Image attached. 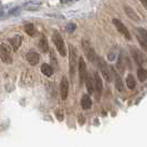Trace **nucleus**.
<instances>
[{
    "instance_id": "f257e3e1",
    "label": "nucleus",
    "mask_w": 147,
    "mask_h": 147,
    "mask_svg": "<svg viewBox=\"0 0 147 147\" xmlns=\"http://www.w3.org/2000/svg\"><path fill=\"white\" fill-rule=\"evenodd\" d=\"M52 40H53V43H54V45H55V48H57L58 52L60 53V55H61V57H66V52L67 51H66L65 43H64L63 39H62V37H61V34H60L57 30L53 31Z\"/></svg>"
},
{
    "instance_id": "f03ea898",
    "label": "nucleus",
    "mask_w": 147,
    "mask_h": 147,
    "mask_svg": "<svg viewBox=\"0 0 147 147\" xmlns=\"http://www.w3.org/2000/svg\"><path fill=\"white\" fill-rule=\"evenodd\" d=\"M82 49L84 54L86 55V58L90 62H95L97 57H96V52L93 48V45L91 44V42L86 40V39H82Z\"/></svg>"
},
{
    "instance_id": "7ed1b4c3",
    "label": "nucleus",
    "mask_w": 147,
    "mask_h": 147,
    "mask_svg": "<svg viewBox=\"0 0 147 147\" xmlns=\"http://www.w3.org/2000/svg\"><path fill=\"white\" fill-rule=\"evenodd\" d=\"M69 60H70V74L73 78L78 65V51L72 44H69Z\"/></svg>"
},
{
    "instance_id": "20e7f679",
    "label": "nucleus",
    "mask_w": 147,
    "mask_h": 147,
    "mask_svg": "<svg viewBox=\"0 0 147 147\" xmlns=\"http://www.w3.org/2000/svg\"><path fill=\"white\" fill-rule=\"evenodd\" d=\"M96 61H97L100 71H101V73L103 75L104 80L107 82H111L112 81V75H111V70L110 67H109V65H107V63L104 61L103 58H97Z\"/></svg>"
},
{
    "instance_id": "39448f33",
    "label": "nucleus",
    "mask_w": 147,
    "mask_h": 147,
    "mask_svg": "<svg viewBox=\"0 0 147 147\" xmlns=\"http://www.w3.org/2000/svg\"><path fill=\"white\" fill-rule=\"evenodd\" d=\"M0 59L2 60V62L7 63V64L12 63L11 51H10V48L6 43L0 44Z\"/></svg>"
},
{
    "instance_id": "423d86ee",
    "label": "nucleus",
    "mask_w": 147,
    "mask_h": 147,
    "mask_svg": "<svg viewBox=\"0 0 147 147\" xmlns=\"http://www.w3.org/2000/svg\"><path fill=\"white\" fill-rule=\"evenodd\" d=\"M113 24L115 26V28L117 29L118 32L122 33V36L125 37V39H127V40H131V39H132V38H131L129 31H128V29L126 28V26L123 23V22L119 21L118 19H113Z\"/></svg>"
},
{
    "instance_id": "0eeeda50",
    "label": "nucleus",
    "mask_w": 147,
    "mask_h": 147,
    "mask_svg": "<svg viewBox=\"0 0 147 147\" xmlns=\"http://www.w3.org/2000/svg\"><path fill=\"white\" fill-rule=\"evenodd\" d=\"M78 69H79V75H80V83L83 84L84 81H85L86 74H88V70H86L85 61H84V59H83L82 57L79 58V65H78Z\"/></svg>"
},
{
    "instance_id": "6e6552de",
    "label": "nucleus",
    "mask_w": 147,
    "mask_h": 147,
    "mask_svg": "<svg viewBox=\"0 0 147 147\" xmlns=\"http://www.w3.org/2000/svg\"><path fill=\"white\" fill-rule=\"evenodd\" d=\"M94 88H95L96 92V97L97 100L101 97V94H102V91H103V82H102V79L101 76L98 75V73H94Z\"/></svg>"
},
{
    "instance_id": "1a4fd4ad",
    "label": "nucleus",
    "mask_w": 147,
    "mask_h": 147,
    "mask_svg": "<svg viewBox=\"0 0 147 147\" xmlns=\"http://www.w3.org/2000/svg\"><path fill=\"white\" fill-rule=\"evenodd\" d=\"M60 94H61L62 100L67 98V95H69V81H67L65 76L62 78V81L60 84Z\"/></svg>"
},
{
    "instance_id": "9d476101",
    "label": "nucleus",
    "mask_w": 147,
    "mask_h": 147,
    "mask_svg": "<svg viewBox=\"0 0 147 147\" xmlns=\"http://www.w3.org/2000/svg\"><path fill=\"white\" fill-rule=\"evenodd\" d=\"M111 75H114V79H115V86L117 88L119 92H123L124 91V83H123V80H122V78L119 76V74L116 73V71L113 69V67H111Z\"/></svg>"
},
{
    "instance_id": "9b49d317",
    "label": "nucleus",
    "mask_w": 147,
    "mask_h": 147,
    "mask_svg": "<svg viewBox=\"0 0 147 147\" xmlns=\"http://www.w3.org/2000/svg\"><path fill=\"white\" fill-rule=\"evenodd\" d=\"M132 54L133 58L135 60V62L138 64V65H143L144 64V61H145V57L144 54H142L140 52V50H137L136 48H132Z\"/></svg>"
},
{
    "instance_id": "f8f14e48",
    "label": "nucleus",
    "mask_w": 147,
    "mask_h": 147,
    "mask_svg": "<svg viewBox=\"0 0 147 147\" xmlns=\"http://www.w3.org/2000/svg\"><path fill=\"white\" fill-rule=\"evenodd\" d=\"M27 60H28V62L31 65H37L39 63V54L36 51L31 50V51L27 53Z\"/></svg>"
},
{
    "instance_id": "ddd939ff",
    "label": "nucleus",
    "mask_w": 147,
    "mask_h": 147,
    "mask_svg": "<svg viewBox=\"0 0 147 147\" xmlns=\"http://www.w3.org/2000/svg\"><path fill=\"white\" fill-rule=\"evenodd\" d=\"M9 42H10L11 47H12V50H13V51H18V49L20 48V45H21V43H22V37L19 36V34H17V36H15L13 38H11V39L9 40Z\"/></svg>"
},
{
    "instance_id": "4468645a",
    "label": "nucleus",
    "mask_w": 147,
    "mask_h": 147,
    "mask_svg": "<svg viewBox=\"0 0 147 147\" xmlns=\"http://www.w3.org/2000/svg\"><path fill=\"white\" fill-rule=\"evenodd\" d=\"M124 10H125L127 17H128V18H131V20H134V21H140V16L137 15V13H136V12H135L131 7H128V6H124Z\"/></svg>"
},
{
    "instance_id": "2eb2a0df",
    "label": "nucleus",
    "mask_w": 147,
    "mask_h": 147,
    "mask_svg": "<svg viewBox=\"0 0 147 147\" xmlns=\"http://www.w3.org/2000/svg\"><path fill=\"white\" fill-rule=\"evenodd\" d=\"M85 85H86V90H88V93L91 95V94H93V92H94V81H93V79H92V76L91 75H88L86 74V78H85Z\"/></svg>"
},
{
    "instance_id": "dca6fc26",
    "label": "nucleus",
    "mask_w": 147,
    "mask_h": 147,
    "mask_svg": "<svg viewBox=\"0 0 147 147\" xmlns=\"http://www.w3.org/2000/svg\"><path fill=\"white\" fill-rule=\"evenodd\" d=\"M81 106L83 110H90L92 107V100L88 95H83L81 98Z\"/></svg>"
},
{
    "instance_id": "f3484780",
    "label": "nucleus",
    "mask_w": 147,
    "mask_h": 147,
    "mask_svg": "<svg viewBox=\"0 0 147 147\" xmlns=\"http://www.w3.org/2000/svg\"><path fill=\"white\" fill-rule=\"evenodd\" d=\"M41 72H42L45 76H48V78H49V76H52V75H53L54 70H53L52 65L44 63V64H42V66H41Z\"/></svg>"
},
{
    "instance_id": "a211bd4d",
    "label": "nucleus",
    "mask_w": 147,
    "mask_h": 147,
    "mask_svg": "<svg viewBox=\"0 0 147 147\" xmlns=\"http://www.w3.org/2000/svg\"><path fill=\"white\" fill-rule=\"evenodd\" d=\"M39 48L42 50V52H48L49 51V43H48V40H47V38L42 36V37L40 38V40H39Z\"/></svg>"
},
{
    "instance_id": "6ab92c4d",
    "label": "nucleus",
    "mask_w": 147,
    "mask_h": 147,
    "mask_svg": "<svg viewBox=\"0 0 147 147\" xmlns=\"http://www.w3.org/2000/svg\"><path fill=\"white\" fill-rule=\"evenodd\" d=\"M24 31H26L27 34H29L30 37H33V36L37 33L36 27H34L32 23H26V24H24Z\"/></svg>"
},
{
    "instance_id": "aec40b11",
    "label": "nucleus",
    "mask_w": 147,
    "mask_h": 147,
    "mask_svg": "<svg viewBox=\"0 0 147 147\" xmlns=\"http://www.w3.org/2000/svg\"><path fill=\"white\" fill-rule=\"evenodd\" d=\"M126 85H127V88H129V90H134L135 86H136V81H135V79H134V76H133L132 74L127 75V78H126Z\"/></svg>"
},
{
    "instance_id": "412c9836",
    "label": "nucleus",
    "mask_w": 147,
    "mask_h": 147,
    "mask_svg": "<svg viewBox=\"0 0 147 147\" xmlns=\"http://www.w3.org/2000/svg\"><path fill=\"white\" fill-rule=\"evenodd\" d=\"M137 76H138V80L140 82H145L147 79V72L145 69H143V67H140L138 70H137Z\"/></svg>"
},
{
    "instance_id": "4be33fe9",
    "label": "nucleus",
    "mask_w": 147,
    "mask_h": 147,
    "mask_svg": "<svg viewBox=\"0 0 147 147\" xmlns=\"http://www.w3.org/2000/svg\"><path fill=\"white\" fill-rule=\"evenodd\" d=\"M137 36L147 41V32L144 28H137Z\"/></svg>"
},
{
    "instance_id": "5701e85b",
    "label": "nucleus",
    "mask_w": 147,
    "mask_h": 147,
    "mask_svg": "<svg viewBox=\"0 0 147 147\" xmlns=\"http://www.w3.org/2000/svg\"><path fill=\"white\" fill-rule=\"evenodd\" d=\"M75 29H76V24H75V23H69L65 27V31L66 32H70V33H71V32H74Z\"/></svg>"
},
{
    "instance_id": "b1692460",
    "label": "nucleus",
    "mask_w": 147,
    "mask_h": 147,
    "mask_svg": "<svg viewBox=\"0 0 147 147\" xmlns=\"http://www.w3.org/2000/svg\"><path fill=\"white\" fill-rule=\"evenodd\" d=\"M117 67L119 70V72H123L124 71V65H123V61H122V54L119 55V59L117 61Z\"/></svg>"
},
{
    "instance_id": "393cba45",
    "label": "nucleus",
    "mask_w": 147,
    "mask_h": 147,
    "mask_svg": "<svg viewBox=\"0 0 147 147\" xmlns=\"http://www.w3.org/2000/svg\"><path fill=\"white\" fill-rule=\"evenodd\" d=\"M50 59L53 61V65L57 66V60H55V57H54V53H53V51H51V57H50Z\"/></svg>"
},
{
    "instance_id": "a878e982",
    "label": "nucleus",
    "mask_w": 147,
    "mask_h": 147,
    "mask_svg": "<svg viewBox=\"0 0 147 147\" xmlns=\"http://www.w3.org/2000/svg\"><path fill=\"white\" fill-rule=\"evenodd\" d=\"M142 2V5L144 6V8H147V0H140Z\"/></svg>"
},
{
    "instance_id": "bb28decb",
    "label": "nucleus",
    "mask_w": 147,
    "mask_h": 147,
    "mask_svg": "<svg viewBox=\"0 0 147 147\" xmlns=\"http://www.w3.org/2000/svg\"><path fill=\"white\" fill-rule=\"evenodd\" d=\"M109 59H110L111 61H112V60H114L115 59V54H114V53H113V54L110 53V54H109Z\"/></svg>"
},
{
    "instance_id": "cd10ccee",
    "label": "nucleus",
    "mask_w": 147,
    "mask_h": 147,
    "mask_svg": "<svg viewBox=\"0 0 147 147\" xmlns=\"http://www.w3.org/2000/svg\"><path fill=\"white\" fill-rule=\"evenodd\" d=\"M18 10H19V8H18V7L16 8V9H12V10H10V12H9V15H12V13H15L16 11H18Z\"/></svg>"
},
{
    "instance_id": "c85d7f7f",
    "label": "nucleus",
    "mask_w": 147,
    "mask_h": 147,
    "mask_svg": "<svg viewBox=\"0 0 147 147\" xmlns=\"http://www.w3.org/2000/svg\"><path fill=\"white\" fill-rule=\"evenodd\" d=\"M62 3H69V2H71L72 0H60Z\"/></svg>"
}]
</instances>
